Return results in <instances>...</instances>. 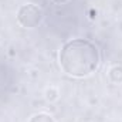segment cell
Listing matches in <instances>:
<instances>
[{
    "instance_id": "4",
    "label": "cell",
    "mask_w": 122,
    "mask_h": 122,
    "mask_svg": "<svg viewBox=\"0 0 122 122\" xmlns=\"http://www.w3.org/2000/svg\"><path fill=\"white\" fill-rule=\"evenodd\" d=\"M30 122H54V119L47 114H37L30 119Z\"/></svg>"
},
{
    "instance_id": "2",
    "label": "cell",
    "mask_w": 122,
    "mask_h": 122,
    "mask_svg": "<svg viewBox=\"0 0 122 122\" xmlns=\"http://www.w3.org/2000/svg\"><path fill=\"white\" fill-rule=\"evenodd\" d=\"M17 20L26 29L37 27L43 20V10L38 6L31 4V3L24 4L20 7V10L17 13Z\"/></svg>"
},
{
    "instance_id": "5",
    "label": "cell",
    "mask_w": 122,
    "mask_h": 122,
    "mask_svg": "<svg viewBox=\"0 0 122 122\" xmlns=\"http://www.w3.org/2000/svg\"><path fill=\"white\" fill-rule=\"evenodd\" d=\"M57 3H64V1H67V0H56Z\"/></svg>"
},
{
    "instance_id": "3",
    "label": "cell",
    "mask_w": 122,
    "mask_h": 122,
    "mask_svg": "<svg viewBox=\"0 0 122 122\" xmlns=\"http://www.w3.org/2000/svg\"><path fill=\"white\" fill-rule=\"evenodd\" d=\"M109 78H111L112 82H115V84H121L122 82V67L117 65V67L111 68V71H109Z\"/></svg>"
},
{
    "instance_id": "1",
    "label": "cell",
    "mask_w": 122,
    "mask_h": 122,
    "mask_svg": "<svg viewBox=\"0 0 122 122\" xmlns=\"http://www.w3.org/2000/svg\"><path fill=\"white\" fill-rule=\"evenodd\" d=\"M60 65L71 77H88L99 65V50L84 38L68 41L60 51Z\"/></svg>"
}]
</instances>
